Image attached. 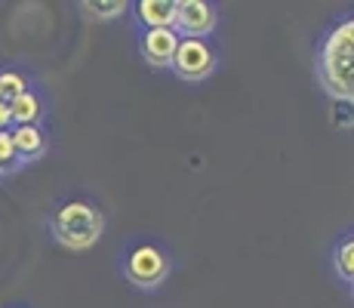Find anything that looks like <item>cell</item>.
Returning <instances> with one entry per match:
<instances>
[{
	"label": "cell",
	"instance_id": "cell-16",
	"mask_svg": "<svg viewBox=\"0 0 354 308\" xmlns=\"http://www.w3.org/2000/svg\"><path fill=\"white\" fill-rule=\"evenodd\" d=\"M351 287H354V284H351Z\"/></svg>",
	"mask_w": 354,
	"mask_h": 308
},
{
	"label": "cell",
	"instance_id": "cell-5",
	"mask_svg": "<svg viewBox=\"0 0 354 308\" xmlns=\"http://www.w3.org/2000/svg\"><path fill=\"white\" fill-rule=\"evenodd\" d=\"M216 25V12L203 0H179V12H176V31L182 37H203Z\"/></svg>",
	"mask_w": 354,
	"mask_h": 308
},
{
	"label": "cell",
	"instance_id": "cell-7",
	"mask_svg": "<svg viewBox=\"0 0 354 308\" xmlns=\"http://www.w3.org/2000/svg\"><path fill=\"white\" fill-rule=\"evenodd\" d=\"M176 12H179V0H139L136 3V16L145 28H176Z\"/></svg>",
	"mask_w": 354,
	"mask_h": 308
},
{
	"label": "cell",
	"instance_id": "cell-4",
	"mask_svg": "<svg viewBox=\"0 0 354 308\" xmlns=\"http://www.w3.org/2000/svg\"><path fill=\"white\" fill-rule=\"evenodd\" d=\"M167 256L158 250V246H136L127 256V278L139 287H154L167 278Z\"/></svg>",
	"mask_w": 354,
	"mask_h": 308
},
{
	"label": "cell",
	"instance_id": "cell-13",
	"mask_svg": "<svg viewBox=\"0 0 354 308\" xmlns=\"http://www.w3.org/2000/svg\"><path fill=\"white\" fill-rule=\"evenodd\" d=\"M333 123L336 127H354V102L351 99H333Z\"/></svg>",
	"mask_w": 354,
	"mask_h": 308
},
{
	"label": "cell",
	"instance_id": "cell-10",
	"mask_svg": "<svg viewBox=\"0 0 354 308\" xmlns=\"http://www.w3.org/2000/svg\"><path fill=\"white\" fill-rule=\"evenodd\" d=\"M333 262H336L339 278L348 280V284H354V237H345V241L336 246V256H333Z\"/></svg>",
	"mask_w": 354,
	"mask_h": 308
},
{
	"label": "cell",
	"instance_id": "cell-1",
	"mask_svg": "<svg viewBox=\"0 0 354 308\" xmlns=\"http://www.w3.org/2000/svg\"><path fill=\"white\" fill-rule=\"evenodd\" d=\"M317 78L333 99L354 102V16H345L324 34L317 50Z\"/></svg>",
	"mask_w": 354,
	"mask_h": 308
},
{
	"label": "cell",
	"instance_id": "cell-2",
	"mask_svg": "<svg viewBox=\"0 0 354 308\" xmlns=\"http://www.w3.org/2000/svg\"><path fill=\"white\" fill-rule=\"evenodd\" d=\"M53 235L71 250H90L102 237V213L93 203L68 201L53 216Z\"/></svg>",
	"mask_w": 354,
	"mask_h": 308
},
{
	"label": "cell",
	"instance_id": "cell-11",
	"mask_svg": "<svg viewBox=\"0 0 354 308\" xmlns=\"http://www.w3.org/2000/svg\"><path fill=\"white\" fill-rule=\"evenodd\" d=\"M28 93V80L22 78L19 71H3L0 74V99L3 102H12L19 99V96Z\"/></svg>",
	"mask_w": 354,
	"mask_h": 308
},
{
	"label": "cell",
	"instance_id": "cell-8",
	"mask_svg": "<svg viewBox=\"0 0 354 308\" xmlns=\"http://www.w3.org/2000/svg\"><path fill=\"white\" fill-rule=\"evenodd\" d=\"M12 142H16V152L19 157H37L44 152L46 139L40 133L37 123H28V127H12Z\"/></svg>",
	"mask_w": 354,
	"mask_h": 308
},
{
	"label": "cell",
	"instance_id": "cell-14",
	"mask_svg": "<svg viewBox=\"0 0 354 308\" xmlns=\"http://www.w3.org/2000/svg\"><path fill=\"white\" fill-rule=\"evenodd\" d=\"M16 142H12V129H0V170L10 167V163H16Z\"/></svg>",
	"mask_w": 354,
	"mask_h": 308
},
{
	"label": "cell",
	"instance_id": "cell-6",
	"mask_svg": "<svg viewBox=\"0 0 354 308\" xmlns=\"http://www.w3.org/2000/svg\"><path fill=\"white\" fill-rule=\"evenodd\" d=\"M179 44L182 34L176 28H145V34H142V56L151 65H173Z\"/></svg>",
	"mask_w": 354,
	"mask_h": 308
},
{
	"label": "cell",
	"instance_id": "cell-15",
	"mask_svg": "<svg viewBox=\"0 0 354 308\" xmlns=\"http://www.w3.org/2000/svg\"><path fill=\"white\" fill-rule=\"evenodd\" d=\"M10 127H16V120H12V108H10V102L0 99V129H10Z\"/></svg>",
	"mask_w": 354,
	"mask_h": 308
},
{
	"label": "cell",
	"instance_id": "cell-12",
	"mask_svg": "<svg viewBox=\"0 0 354 308\" xmlns=\"http://www.w3.org/2000/svg\"><path fill=\"white\" fill-rule=\"evenodd\" d=\"M84 10L96 19H111V16H120V12L127 10V3L124 0H108V3H93V0H86Z\"/></svg>",
	"mask_w": 354,
	"mask_h": 308
},
{
	"label": "cell",
	"instance_id": "cell-9",
	"mask_svg": "<svg viewBox=\"0 0 354 308\" xmlns=\"http://www.w3.org/2000/svg\"><path fill=\"white\" fill-rule=\"evenodd\" d=\"M10 108H12L16 127H28V123H37V118H40V99L34 93H25V96H19V99H12Z\"/></svg>",
	"mask_w": 354,
	"mask_h": 308
},
{
	"label": "cell",
	"instance_id": "cell-3",
	"mask_svg": "<svg viewBox=\"0 0 354 308\" xmlns=\"http://www.w3.org/2000/svg\"><path fill=\"white\" fill-rule=\"evenodd\" d=\"M216 65V56L207 40L201 37H182L179 53L173 59V71L185 80H203Z\"/></svg>",
	"mask_w": 354,
	"mask_h": 308
}]
</instances>
